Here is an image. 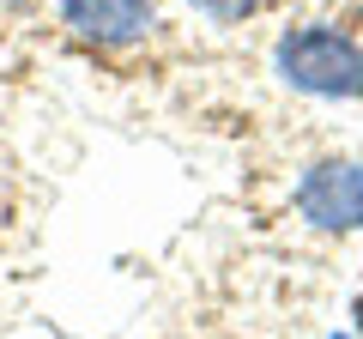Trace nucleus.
Returning <instances> with one entry per match:
<instances>
[{"mask_svg":"<svg viewBox=\"0 0 363 339\" xmlns=\"http://www.w3.org/2000/svg\"><path fill=\"white\" fill-rule=\"evenodd\" d=\"M272 67L291 91L303 97H363V49L351 30L339 25H297L279 37L272 49Z\"/></svg>","mask_w":363,"mask_h":339,"instance_id":"f257e3e1","label":"nucleus"},{"mask_svg":"<svg viewBox=\"0 0 363 339\" xmlns=\"http://www.w3.org/2000/svg\"><path fill=\"white\" fill-rule=\"evenodd\" d=\"M297 212L309 230L327 236L363 230V164L357 157H315L297 176Z\"/></svg>","mask_w":363,"mask_h":339,"instance_id":"f03ea898","label":"nucleus"},{"mask_svg":"<svg viewBox=\"0 0 363 339\" xmlns=\"http://www.w3.org/2000/svg\"><path fill=\"white\" fill-rule=\"evenodd\" d=\"M61 25L79 43L128 49V43H140L157 25V13H152V0H61Z\"/></svg>","mask_w":363,"mask_h":339,"instance_id":"7ed1b4c3","label":"nucleus"},{"mask_svg":"<svg viewBox=\"0 0 363 339\" xmlns=\"http://www.w3.org/2000/svg\"><path fill=\"white\" fill-rule=\"evenodd\" d=\"M194 13H206L212 25H242V18L260 13V0H188Z\"/></svg>","mask_w":363,"mask_h":339,"instance_id":"20e7f679","label":"nucleus"}]
</instances>
